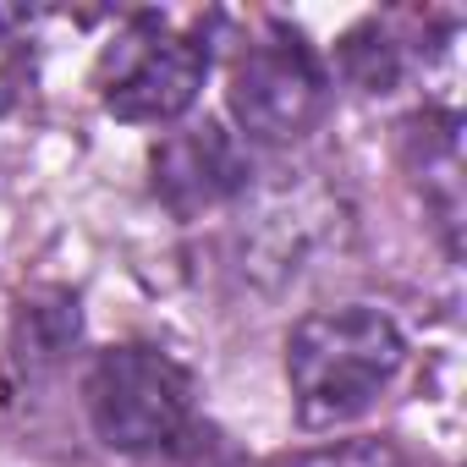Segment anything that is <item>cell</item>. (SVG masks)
I'll return each mask as SVG.
<instances>
[{"label": "cell", "mask_w": 467, "mask_h": 467, "mask_svg": "<svg viewBox=\"0 0 467 467\" xmlns=\"http://www.w3.org/2000/svg\"><path fill=\"white\" fill-rule=\"evenodd\" d=\"M401 358H407V341L396 319L379 308L347 303V308H319L297 319V330L286 336V385H292L297 418L308 429L352 423L396 379Z\"/></svg>", "instance_id": "cell-1"}, {"label": "cell", "mask_w": 467, "mask_h": 467, "mask_svg": "<svg viewBox=\"0 0 467 467\" xmlns=\"http://www.w3.org/2000/svg\"><path fill=\"white\" fill-rule=\"evenodd\" d=\"M88 423L110 451L149 456L187 434L192 423V374L160 347H110L94 358L88 385Z\"/></svg>", "instance_id": "cell-2"}, {"label": "cell", "mask_w": 467, "mask_h": 467, "mask_svg": "<svg viewBox=\"0 0 467 467\" xmlns=\"http://www.w3.org/2000/svg\"><path fill=\"white\" fill-rule=\"evenodd\" d=\"M203 78H209V45L143 12L110 39L99 61V99L116 121L160 127L192 110Z\"/></svg>", "instance_id": "cell-3"}, {"label": "cell", "mask_w": 467, "mask_h": 467, "mask_svg": "<svg viewBox=\"0 0 467 467\" xmlns=\"http://www.w3.org/2000/svg\"><path fill=\"white\" fill-rule=\"evenodd\" d=\"M325 67L297 28L270 23L231 67V116L259 143H292L325 116Z\"/></svg>", "instance_id": "cell-4"}, {"label": "cell", "mask_w": 467, "mask_h": 467, "mask_svg": "<svg viewBox=\"0 0 467 467\" xmlns=\"http://www.w3.org/2000/svg\"><path fill=\"white\" fill-rule=\"evenodd\" d=\"M149 171H154V198L176 220H192L203 209H220L231 192H243L248 154L225 127L203 121V127H182V132L160 138L149 154Z\"/></svg>", "instance_id": "cell-5"}, {"label": "cell", "mask_w": 467, "mask_h": 467, "mask_svg": "<svg viewBox=\"0 0 467 467\" xmlns=\"http://www.w3.org/2000/svg\"><path fill=\"white\" fill-rule=\"evenodd\" d=\"M28 12H0V116H12L34 94V39L17 34Z\"/></svg>", "instance_id": "cell-6"}, {"label": "cell", "mask_w": 467, "mask_h": 467, "mask_svg": "<svg viewBox=\"0 0 467 467\" xmlns=\"http://www.w3.org/2000/svg\"><path fill=\"white\" fill-rule=\"evenodd\" d=\"M281 467H401V456L390 440H330V445H314Z\"/></svg>", "instance_id": "cell-7"}]
</instances>
